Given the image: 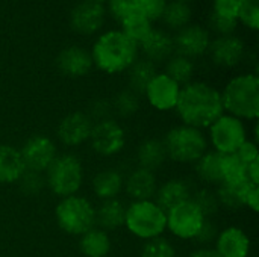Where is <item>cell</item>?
<instances>
[{
    "mask_svg": "<svg viewBox=\"0 0 259 257\" xmlns=\"http://www.w3.org/2000/svg\"><path fill=\"white\" fill-rule=\"evenodd\" d=\"M176 114L181 124L196 129H208L225 114L220 91L206 82H190L181 88Z\"/></svg>",
    "mask_w": 259,
    "mask_h": 257,
    "instance_id": "obj_1",
    "label": "cell"
},
{
    "mask_svg": "<svg viewBox=\"0 0 259 257\" xmlns=\"http://www.w3.org/2000/svg\"><path fill=\"white\" fill-rule=\"evenodd\" d=\"M93 64L106 74L127 71L138 59V45L121 30H109L99 36L91 50Z\"/></svg>",
    "mask_w": 259,
    "mask_h": 257,
    "instance_id": "obj_2",
    "label": "cell"
},
{
    "mask_svg": "<svg viewBox=\"0 0 259 257\" xmlns=\"http://www.w3.org/2000/svg\"><path fill=\"white\" fill-rule=\"evenodd\" d=\"M220 94L225 114L244 123H256L259 117V77L255 73H244L232 77Z\"/></svg>",
    "mask_w": 259,
    "mask_h": 257,
    "instance_id": "obj_3",
    "label": "cell"
},
{
    "mask_svg": "<svg viewBox=\"0 0 259 257\" xmlns=\"http://www.w3.org/2000/svg\"><path fill=\"white\" fill-rule=\"evenodd\" d=\"M46 188L58 198L79 194L85 183V167L74 153H59L44 173Z\"/></svg>",
    "mask_w": 259,
    "mask_h": 257,
    "instance_id": "obj_4",
    "label": "cell"
},
{
    "mask_svg": "<svg viewBox=\"0 0 259 257\" xmlns=\"http://www.w3.org/2000/svg\"><path fill=\"white\" fill-rule=\"evenodd\" d=\"M162 142L168 161L179 165H194L209 150L206 133L185 124L171 127L165 133Z\"/></svg>",
    "mask_w": 259,
    "mask_h": 257,
    "instance_id": "obj_5",
    "label": "cell"
},
{
    "mask_svg": "<svg viewBox=\"0 0 259 257\" xmlns=\"http://www.w3.org/2000/svg\"><path fill=\"white\" fill-rule=\"evenodd\" d=\"M123 227L132 236L146 242L164 236L167 232V214L153 200L132 201L126 206Z\"/></svg>",
    "mask_w": 259,
    "mask_h": 257,
    "instance_id": "obj_6",
    "label": "cell"
},
{
    "mask_svg": "<svg viewBox=\"0 0 259 257\" xmlns=\"http://www.w3.org/2000/svg\"><path fill=\"white\" fill-rule=\"evenodd\" d=\"M55 221L61 232L79 238L96 227V206L79 194L59 198L55 208Z\"/></svg>",
    "mask_w": 259,
    "mask_h": 257,
    "instance_id": "obj_7",
    "label": "cell"
},
{
    "mask_svg": "<svg viewBox=\"0 0 259 257\" xmlns=\"http://www.w3.org/2000/svg\"><path fill=\"white\" fill-rule=\"evenodd\" d=\"M206 139L208 145L212 147L214 151L220 155H231L249 139V130L244 121L229 114H223L208 127Z\"/></svg>",
    "mask_w": 259,
    "mask_h": 257,
    "instance_id": "obj_8",
    "label": "cell"
},
{
    "mask_svg": "<svg viewBox=\"0 0 259 257\" xmlns=\"http://www.w3.org/2000/svg\"><path fill=\"white\" fill-rule=\"evenodd\" d=\"M88 144L99 158H114L126 148L127 133L117 118H106L93 124Z\"/></svg>",
    "mask_w": 259,
    "mask_h": 257,
    "instance_id": "obj_9",
    "label": "cell"
},
{
    "mask_svg": "<svg viewBox=\"0 0 259 257\" xmlns=\"http://www.w3.org/2000/svg\"><path fill=\"white\" fill-rule=\"evenodd\" d=\"M165 214L167 230L179 241H194L202 226L208 220L193 200L184 201Z\"/></svg>",
    "mask_w": 259,
    "mask_h": 257,
    "instance_id": "obj_10",
    "label": "cell"
},
{
    "mask_svg": "<svg viewBox=\"0 0 259 257\" xmlns=\"http://www.w3.org/2000/svg\"><path fill=\"white\" fill-rule=\"evenodd\" d=\"M20 155L27 171L44 174L59 155L56 142L47 135H33L24 141Z\"/></svg>",
    "mask_w": 259,
    "mask_h": 257,
    "instance_id": "obj_11",
    "label": "cell"
},
{
    "mask_svg": "<svg viewBox=\"0 0 259 257\" xmlns=\"http://www.w3.org/2000/svg\"><path fill=\"white\" fill-rule=\"evenodd\" d=\"M93 120L83 111H73L61 118L56 126V139L67 148H77L88 142Z\"/></svg>",
    "mask_w": 259,
    "mask_h": 257,
    "instance_id": "obj_12",
    "label": "cell"
},
{
    "mask_svg": "<svg viewBox=\"0 0 259 257\" xmlns=\"http://www.w3.org/2000/svg\"><path fill=\"white\" fill-rule=\"evenodd\" d=\"M181 88L182 86L170 79L165 73H156L149 82L143 97L153 109L159 112H168L176 109Z\"/></svg>",
    "mask_w": 259,
    "mask_h": 257,
    "instance_id": "obj_13",
    "label": "cell"
},
{
    "mask_svg": "<svg viewBox=\"0 0 259 257\" xmlns=\"http://www.w3.org/2000/svg\"><path fill=\"white\" fill-rule=\"evenodd\" d=\"M212 248L220 257H249L252 251V241L244 229L238 226H228L220 229Z\"/></svg>",
    "mask_w": 259,
    "mask_h": 257,
    "instance_id": "obj_14",
    "label": "cell"
},
{
    "mask_svg": "<svg viewBox=\"0 0 259 257\" xmlns=\"http://www.w3.org/2000/svg\"><path fill=\"white\" fill-rule=\"evenodd\" d=\"M173 42L178 55L193 61L208 52L211 39L206 29L200 26H185L179 30Z\"/></svg>",
    "mask_w": 259,
    "mask_h": 257,
    "instance_id": "obj_15",
    "label": "cell"
},
{
    "mask_svg": "<svg viewBox=\"0 0 259 257\" xmlns=\"http://www.w3.org/2000/svg\"><path fill=\"white\" fill-rule=\"evenodd\" d=\"M208 52L215 65L222 68H234L241 62L246 48L244 42L238 36L226 35L211 42Z\"/></svg>",
    "mask_w": 259,
    "mask_h": 257,
    "instance_id": "obj_16",
    "label": "cell"
},
{
    "mask_svg": "<svg viewBox=\"0 0 259 257\" xmlns=\"http://www.w3.org/2000/svg\"><path fill=\"white\" fill-rule=\"evenodd\" d=\"M156 188H158L156 174L149 170L135 167L124 177L123 192L132 201H143V200H153Z\"/></svg>",
    "mask_w": 259,
    "mask_h": 257,
    "instance_id": "obj_17",
    "label": "cell"
},
{
    "mask_svg": "<svg viewBox=\"0 0 259 257\" xmlns=\"http://www.w3.org/2000/svg\"><path fill=\"white\" fill-rule=\"evenodd\" d=\"M93 58L91 53L82 47L71 45L59 52L56 58V67L61 74L67 77H83L93 68Z\"/></svg>",
    "mask_w": 259,
    "mask_h": 257,
    "instance_id": "obj_18",
    "label": "cell"
},
{
    "mask_svg": "<svg viewBox=\"0 0 259 257\" xmlns=\"http://www.w3.org/2000/svg\"><path fill=\"white\" fill-rule=\"evenodd\" d=\"M105 20V9L102 5L94 2H82L71 11L70 23L71 27L80 35H91L97 32Z\"/></svg>",
    "mask_w": 259,
    "mask_h": 257,
    "instance_id": "obj_19",
    "label": "cell"
},
{
    "mask_svg": "<svg viewBox=\"0 0 259 257\" xmlns=\"http://www.w3.org/2000/svg\"><path fill=\"white\" fill-rule=\"evenodd\" d=\"M191 195H193L191 185L185 179L173 177L162 183H158L153 201L167 212L171 208L191 200Z\"/></svg>",
    "mask_w": 259,
    "mask_h": 257,
    "instance_id": "obj_20",
    "label": "cell"
},
{
    "mask_svg": "<svg viewBox=\"0 0 259 257\" xmlns=\"http://www.w3.org/2000/svg\"><path fill=\"white\" fill-rule=\"evenodd\" d=\"M123 186L124 176L120 170L114 167L97 171L91 179V191L100 201L118 198L123 192Z\"/></svg>",
    "mask_w": 259,
    "mask_h": 257,
    "instance_id": "obj_21",
    "label": "cell"
},
{
    "mask_svg": "<svg viewBox=\"0 0 259 257\" xmlns=\"http://www.w3.org/2000/svg\"><path fill=\"white\" fill-rule=\"evenodd\" d=\"M135 161L137 167L149 170L152 173H156L159 168H162L168 161L162 139L146 138L144 141H141L135 151Z\"/></svg>",
    "mask_w": 259,
    "mask_h": 257,
    "instance_id": "obj_22",
    "label": "cell"
},
{
    "mask_svg": "<svg viewBox=\"0 0 259 257\" xmlns=\"http://www.w3.org/2000/svg\"><path fill=\"white\" fill-rule=\"evenodd\" d=\"M126 204L120 198L105 200L96 206V227L105 232H115L124 226Z\"/></svg>",
    "mask_w": 259,
    "mask_h": 257,
    "instance_id": "obj_23",
    "label": "cell"
},
{
    "mask_svg": "<svg viewBox=\"0 0 259 257\" xmlns=\"http://www.w3.org/2000/svg\"><path fill=\"white\" fill-rule=\"evenodd\" d=\"M20 150L11 144H0V185H15L24 174Z\"/></svg>",
    "mask_w": 259,
    "mask_h": 257,
    "instance_id": "obj_24",
    "label": "cell"
},
{
    "mask_svg": "<svg viewBox=\"0 0 259 257\" xmlns=\"http://www.w3.org/2000/svg\"><path fill=\"white\" fill-rule=\"evenodd\" d=\"M141 50L147 61L150 62H162L173 56L175 42L173 38L162 30L152 29V32L146 36V39L140 44Z\"/></svg>",
    "mask_w": 259,
    "mask_h": 257,
    "instance_id": "obj_25",
    "label": "cell"
},
{
    "mask_svg": "<svg viewBox=\"0 0 259 257\" xmlns=\"http://www.w3.org/2000/svg\"><path fill=\"white\" fill-rule=\"evenodd\" d=\"M79 250L83 257H108L112 250V239L108 232L93 227L79 236Z\"/></svg>",
    "mask_w": 259,
    "mask_h": 257,
    "instance_id": "obj_26",
    "label": "cell"
},
{
    "mask_svg": "<svg viewBox=\"0 0 259 257\" xmlns=\"http://www.w3.org/2000/svg\"><path fill=\"white\" fill-rule=\"evenodd\" d=\"M252 186H256L250 183L249 180L240 182V183H220L215 189L220 209L228 211H240L244 208V200Z\"/></svg>",
    "mask_w": 259,
    "mask_h": 257,
    "instance_id": "obj_27",
    "label": "cell"
},
{
    "mask_svg": "<svg viewBox=\"0 0 259 257\" xmlns=\"http://www.w3.org/2000/svg\"><path fill=\"white\" fill-rule=\"evenodd\" d=\"M194 173L205 186L217 188L222 183V155L208 150L194 164Z\"/></svg>",
    "mask_w": 259,
    "mask_h": 257,
    "instance_id": "obj_28",
    "label": "cell"
},
{
    "mask_svg": "<svg viewBox=\"0 0 259 257\" xmlns=\"http://www.w3.org/2000/svg\"><path fill=\"white\" fill-rule=\"evenodd\" d=\"M127 71H129V89H132L134 92H137L141 97H143L149 82L158 73L155 64L147 59H137Z\"/></svg>",
    "mask_w": 259,
    "mask_h": 257,
    "instance_id": "obj_29",
    "label": "cell"
},
{
    "mask_svg": "<svg viewBox=\"0 0 259 257\" xmlns=\"http://www.w3.org/2000/svg\"><path fill=\"white\" fill-rule=\"evenodd\" d=\"M170 79H173L176 83L181 86L193 82L194 76V62L185 56L181 55H173L171 58L167 59L165 71H164Z\"/></svg>",
    "mask_w": 259,
    "mask_h": 257,
    "instance_id": "obj_30",
    "label": "cell"
},
{
    "mask_svg": "<svg viewBox=\"0 0 259 257\" xmlns=\"http://www.w3.org/2000/svg\"><path fill=\"white\" fill-rule=\"evenodd\" d=\"M121 32L132 39L137 45H140L146 36L152 32V21H149L141 12H135L121 21Z\"/></svg>",
    "mask_w": 259,
    "mask_h": 257,
    "instance_id": "obj_31",
    "label": "cell"
},
{
    "mask_svg": "<svg viewBox=\"0 0 259 257\" xmlns=\"http://www.w3.org/2000/svg\"><path fill=\"white\" fill-rule=\"evenodd\" d=\"M111 106H112V115H117L120 118H131L140 111L141 95H138L129 88L123 89L114 97Z\"/></svg>",
    "mask_w": 259,
    "mask_h": 257,
    "instance_id": "obj_32",
    "label": "cell"
},
{
    "mask_svg": "<svg viewBox=\"0 0 259 257\" xmlns=\"http://www.w3.org/2000/svg\"><path fill=\"white\" fill-rule=\"evenodd\" d=\"M247 180L246 165L235 153L222 155V183H240Z\"/></svg>",
    "mask_w": 259,
    "mask_h": 257,
    "instance_id": "obj_33",
    "label": "cell"
},
{
    "mask_svg": "<svg viewBox=\"0 0 259 257\" xmlns=\"http://www.w3.org/2000/svg\"><path fill=\"white\" fill-rule=\"evenodd\" d=\"M162 17H164V21L171 29H182L187 26V23L191 18V9L185 2L176 0L165 6Z\"/></svg>",
    "mask_w": 259,
    "mask_h": 257,
    "instance_id": "obj_34",
    "label": "cell"
},
{
    "mask_svg": "<svg viewBox=\"0 0 259 257\" xmlns=\"http://www.w3.org/2000/svg\"><path fill=\"white\" fill-rule=\"evenodd\" d=\"M191 200L199 206V209L203 212L206 218H212L220 212V204L214 188L202 186L197 191H193Z\"/></svg>",
    "mask_w": 259,
    "mask_h": 257,
    "instance_id": "obj_35",
    "label": "cell"
},
{
    "mask_svg": "<svg viewBox=\"0 0 259 257\" xmlns=\"http://www.w3.org/2000/svg\"><path fill=\"white\" fill-rule=\"evenodd\" d=\"M178 251L175 244L165 236L146 241L140 250V257H176Z\"/></svg>",
    "mask_w": 259,
    "mask_h": 257,
    "instance_id": "obj_36",
    "label": "cell"
},
{
    "mask_svg": "<svg viewBox=\"0 0 259 257\" xmlns=\"http://www.w3.org/2000/svg\"><path fill=\"white\" fill-rule=\"evenodd\" d=\"M17 185H18L21 194L26 195V197H38L47 189L44 174L35 173V171H27V170L20 177Z\"/></svg>",
    "mask_w": 259,
    "mask_h": 257,
    "instance_id": "obj_37",
    "label": "cell"
},
{
    "mask_svg": "<svg viewBox=\"0 0 259 257\" xmlns=\"http://www.w3.org/2000/svg\"><path fill=\"white\" fill-rule=\"evenodd\" d=\"M237 18L247 27L258 30L259 27V0H238Z\"/></svg>",
    "mask_w": 259,
    "mask_h": 257,
    "instance_id": "obj_38",
    "label": "cell"
},
{
    "mask_svg": "<svg viewBox=\"0 0 259 257\" xmlns=\"http://www.w3.org/2000/svg\"><path fill=\"white\" fill-rule=\"evenodd\" d=\"M108 3H109L111 14L118 21H121L123 18H126L135 12H140L138 11L140 0H108Z\"/></svg>",
    "mask_w": 259,
    "mask_h": 257,
    "instance_id": "obj_39",
    "label": "cell"
},
{
    "mask_svg": "<svg viewBox=\"0 0 259 257\" xmlns=\"http://www.w3.org/2000/svg\"><path fill=\"white\" fill-rule=\"evenodd\" d=\"M219 232H220V229L215 224V221L212 218H208L205 221V224L202 226V229H200L197 238L194 239V242H197L199 247H211V244L215 242Z\"/></svg>",
    "mask_w": 259,
    "mask_h": 257,
    "instance_id": "obj_40",
    "label": "cell"
},
{
    "mask_svg": "<svg viewBox=\"0 0 259 257\" xmlns=\"http://www.w3.org/2000/svg\"><path fill=\"white\" fill-rule=\"evenodd\" d=\"M165 6H167L165 0H140L138 11L149 21H153V20H158V18L162 17Z\"/></svg>",
    "mask_w": 259,
    "mask_h": 257,
    "instance_id": "obj_41",
    "label": "cell"
},
{
    "mask_svg": "<svg viewBox=\"0 0 259 257\" xmlns=\"http://www.w3.org/2000/svg\"><path fill=\"white\" fill-rule=\"evenodd\" d=\"M88 117L93 120V123L96 121H102V120H106V118H112V106H111V101L108 100H103V98H99V100H94L88 111H87Z\"/></svg>",
    "mask_w": 259,
    "mask_h": 257,
    "instance_id": "obj_42",
    "label": "cell"
},
{
    "mask_svg": "<svg viewBox=\"0 0 259 257\" xmlns=\"http://www.w3.org/2000/svg\"><path fill=\"white\" fill-rule=\"evenodd\" d=\"M211 27L220 33L222 36H226V35H232V32L237 29V20H232V18H225V17H220L217 14H211Z\"/></svg>",
    "mask_w": 259,
    "mask_h": 257,
    "instance_id": "obj_43",
    "label": "cell"
},
{
    "mask_svg": "<svg viewBox=\"0 0 259 257\" xmlns=\"http://www.w3.org/2000/svg\"><path fill=\"white\" fill-rule=\"evenodd\" d=\"M235 155L240 158V161L247 167L250 165L252 162L259 161V150H258V142L252 141V139H247L237 151Z\"/></svg>",
    "mask_w": 259,
    "mask_h": 257,
    "instance_id": "obj_44",
    "label": "cell"
},
{
    "mask_svg": "<svg viewBox=\"0 0 259 257\" xmlns=\"http://www.w3.org/2000/svg\"><path fill=\"white\" fill-rule=\"evenodd\" d=\"M214 14L225 17V18H232L238 20V0H215L214 2Z\"/></svg>",
    "mask_w": 259,
    "mask_h": 257,
    "instance_id": "obj_45",
    "label": "cell"
},
{
    "mask_svg": "<svg viewBox=\"0 0 259 257\" xmlns=\"http://www.w3.org/2000/svg\"><path fill=\"white\" fill-rule=\"evenodd\" d=\"M244 208L256 214L259 211V186H252L246 195L244 200Z\"/></svg>",
    "mask_w": 259,
    "mask_h": 257,
    "instance_id": "obj_46",
    "label": "cell"
},
{
    "mask_svg": "<svg viewBox=\"0 0 259 257\" xmlns=\"http://www.w3.org/2000/svg\"><path fill=\"white\" fill-rule=\"evenodd\" d=\"M246 176L250 183L259 186V161H255L246 167Z\"/></svg>",
    "mask_w": 259,
    "mask_h": 257,
    "instance_id": "obj_47",
    "label": "cell"
},
{
    "mask_svg": "<svg viewBox=\"0 0 259 257\" xmlns=\"http://www.w3.org/2000/svg\"><path fill=\"white\" fill-rule=\"evenodd\" d=\"M187 257H220L212 247H197Z\"/></svg>",
    "mask_w": 259,
    "mask_h": 257,
    "instance_id": "obj_48",
    "label": "cell"
},
{
    "mask_svg": "<svg viewBox=\"0 0 259 257\" xmlns=\"http://www.w3.org/2000/svg\"><path fill=\"white\" fill-rule=\"evenodd\" d=\"M88 2H94V3H99V5H102L103 2H106V0H88Z\"/></svg>",
    "mask_w": 259,
    "mask_h": 257,
    "instance_id": "obj_49",
    "label": "cell"
},
{
    "mask_svg": "<svg viewBox=\"0 0 259 257\" xmlns=\"http://www.w3.org/2000/svg\"><path fill=\"white\" fill-rule=\"evenodd\" d=\"M182 2H188V0H182Z\"/></svg>",
    "mask_w": 259,
    "mask_h": 257,
    "instance_id": "obj_50",
    "label": "cell"
}]
</instances>
